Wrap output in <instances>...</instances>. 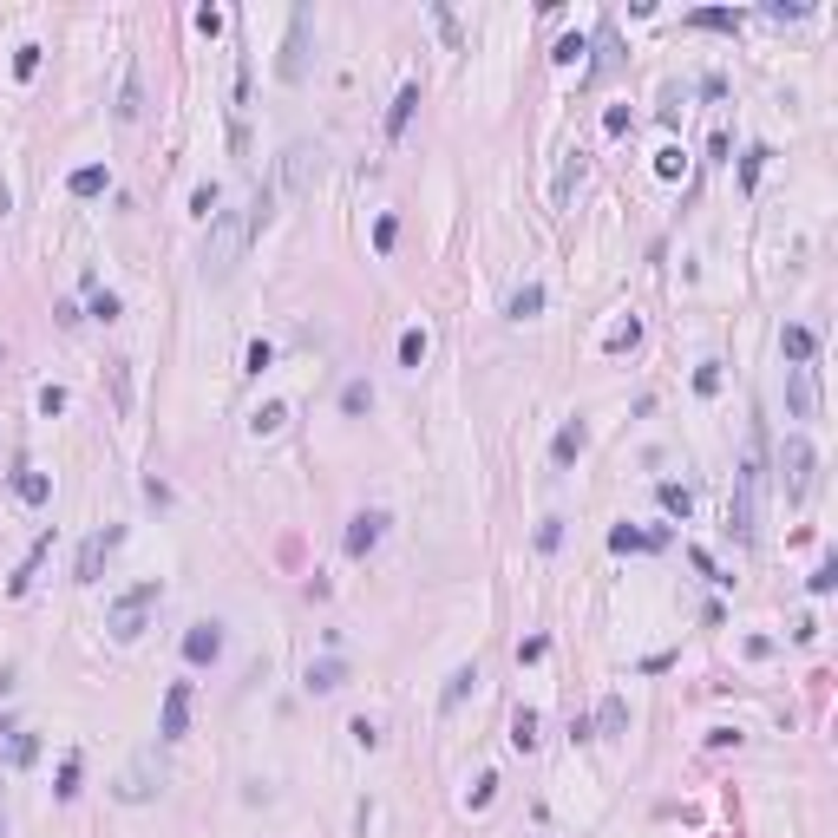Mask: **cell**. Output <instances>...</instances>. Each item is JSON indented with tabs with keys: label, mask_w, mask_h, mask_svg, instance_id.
I'll return each mask as SVG.
<instances>
[{
	"label": "cell",
	"mask_w": 838,
	"mask_h": 838,
	"mask_svg": "<svg viewBox=\"0 0 838 838\" xmlns=\"http://www.w3.org/2000/svg\"><path fill=\"white\" fill-rule=\"evenodd\" d=\"M249 236H256V216H249V204L210 216V243H204V275H210V282H230V275H236Z\"/></svg>",
	"instance_id": "obj_1"
},
{
	"label": "cell",
	"mask_w": 838,
	"mask_h": 838,
	"mask_svg": "<svg viewBox=\"0 0 838 838\" xmlns=\"http://www.w3.org/2000/svg\"><path fill=\"white\" fill-rule=\"evenodd\" d=\"M151 603H164V583L151 576V583H138V590H125L119 603H111V635H119V642H138V635H145V609Z\"/></svg>",
	"instance_id": "obj_2"
},
{
	"label": "cell",
	"mask_w": 838,
	"mask_h": 838,
	"mask_svg": "<svg viewBox=\"0 0 838 838\" xmlns=\"http://www.w3.org/2000/svg\"><path fill=\"white\" fill-rule=\"evenodd\" d=\"M779 471H786V491L793 498H813V485H819V452H813V439H805V433H786V445H779Z\"/></svg>",
	"instance_id": "obj_3"
},
{
	"label": "cell",
	"mask_w": 838,
	"mask_h": 838,
	"mask_svg": "<svg viewBox=\"0 0 838 838\" xmlns=\"http://www.w3.org/2000/svg\"><path fill=\"white\" fill-rule=\"evenodd\" d=\"M315 184H321V145L315 138H295V145L282 151V190L289 197H309Z\"/></svg>",
	"instance_id": "obj_4"
},
{
	"label": "cell",
	"mask_w": 838,
	"mask_h": 838,
	"mask_svg": "<svg viewBox=\"0 0 838 838\" xmlns=\"http://www.w3.org/2000/svg\"><path fill=\"white\" fill-rule=\"evenodd\" d=\"M309 33H315V14H309V7H295V14H289V40H282V60H275V72H282L289 86H295L301 72H309Z\"/></svg>",
	"instance_id": "obj_5"
},
{
	"label": "cell",
	"mask_w": 838,
	"mask_h": 838,
	"mask_svg": "<svg viewBox=\"0 0 838 838\" xmlns=\"http://www.w3.org/2000/svg\"><path fill=\"white\" fill-rule=\"evenodd\" d=\"M151 760H157V753H138V760L119 773V786H111V799H119V805H145V799H157V779H164V773H151Z\"/></svg>",
	"instance_id": "obj_6"
},
{
	"label": "cell",
	"mask_w": 838,
	"mask_h": 838,
	"mask_svg": "<svg viewBox=\"0 0 838 838\" xmlns=\"http://www.w3.org/2000/svg\"><path fill=\"white\" fill-rule=\"evenodd\" d=\"M119 544H125V530H119V524H105V530H92V538L79 544V570H72V576H79V583H99V570H105V557L119 550Z\"/></svg>",
	"instance_id": "obj_7"
},
{
	"label": "cell",
	"mask_w": 838,
	"mask_h": 838,
	"mask_svg": "<svg viewBox=\"0 0 838 838\" xmlns=\"http://www.w3.org/2000/svg\"><path fill=\"white\" fill-rule=\"evenodd\" d=\"M786 413L793 419H819V374L813 367H786Z\"/></svg>",
	"instance_id": "obj_8"
},
{
	"label": "cell",
	"mask_w": 838,
	"mask_h": 838,
	"mask_svg": "<svg viewBox=\"0 0 838 838\" xmlns=\"http://www.w3.org/2000/svg\"><path fill=\"white\" fill-rule=\"evenodd\" d=\"M190 728V681H171L164 688V714H157V740H184Z\"/></svg>",
	"instance_id": "obj_9"
},
{
	"label": "cell",
	"mask_w": 838,
	"mask_h": 838,
	"mask_svg": "<svg viewBox=\"0 0 838 838\" xmlns=\"http://www.w3.org/2000/svg\"><path fill=\"white\" fill-rule=\"evenodd\" d=\"M223 655V623H190L184 629V662L190 668H210Z\"/></svg>",
	"instance_id": "obj_10"
},
{
	"label": "cell",
	"mask_w": 838,
	"mask_h": 838,
	"mask_svg": "<svg viewBox=\"0 0 838 838\" xmlns=\"http://www.w3.org/2000/svg\"><path fill=\"white\" fill-rule=\"evenodd\" d=\"M380 538H386V511H354V518H348V538H341V544H348V557H367V550H374Z\"/></svg>",
	"instance_id": "obj_11"
},
{
	"label": "cell",
	"mask_w": 838,
	"mask_h": 838,
	"mask_svg": "<svg viewBox=\"0 0 838 838\" xmlns=\"http://www.w3.org/2000/svg\"><path fill=\"white\" fill-rule=\"evenodd\" d=\"M14 498H20V505H46L52 479H46V471H33V465H14Z\"/></svg>",
	"instance_id": "obj_12"
},
{
	"label": "cell",
	"mask_w": 838,
	"mask_h": 838,
	"mask_svg": "<svg viewBox=\"0 0 838 838\" xmlns=\"http://www.w3.org/2000/svg\"><path fill=\"white\" fill-rule=\"evenodd\" d=\"M505 315H511V321H530V315H544V282H518V289L505 295Z\"/></svg>",
	"instance_id": "obj_13"
},
{
	"label": "cell",
	"mask_w": 838,
	"mask_h": 838,
	"mask_svg": "<svg viewBox=\"0 0 838 838\" xmlns=\"http://www.w3.org/2000/svg\"><path fill=\"white\" fill-rule=\"evenodd\" d=\"M583 445H590V426H583V419H570V426L550 439V459H557V465H570V459H583Z\"/></svg>",
	"instance_id": "obj_14"
},
{
	"label": "cell",
	"mask_w": 838,
	"mask_h": 838,
	"mask_svg": "<svg viewBox=\"0 0 838 838\" xmlns=\"http://www.w3.org/2000/svg\"><path fill=\"white\" fill-rule=\"evenodd\" d=\"M596 734H603V740H616V734H629V701H623V694H609V701L596 708Z\"/></svg>",
	"instance_id": "obj_15"
},
{
	"label": "cell",
	"mask_w": 838,
	"mask_h": 838,
	"mask_svg": "<svg viewBox=\"0 0 838 838\" xmlns=\"http://www.w3.org/2000/svg\"><path fill=\"white\" fill-rule=\"evenodd\" d=\"M334 688H348V668L341 662H309V694H334Z\"/></svg>",
	"instance_id": "obj_16"
},
{
	"label": "cell",
	"mask_w": 838,
	"mask_h": 838,
	"mask_svg": "<svg viewBox=\"0 0 838 838\" xmlns=\"http://www.w3.org/2000/svg\"><path fill=\"white\" fill-rule=\"evenodd\" d=\"M813 348H819L813 328H786V334H779V354H786L793 367H805V360H813Z\"/></svg>",
	"instance_id": "obj_17"
},
{
	"label": "cell",
	"mask_w": 838,
	"mask_h": 838,
	"mask_svg": "<svg viewBox=\"0 0 838 838\" xmlns=\"http://www.w3.org/2000/svg\"><path fill=\"white\" fill-rule=\"evenodd\" d=\"M138 111H145V79H138V66H125V86H119V119L131 125Z\"/></svg>",
	"instance_id": "obj_18"
},
{
	"label": "cell",
	"mask_w": 838,
	"mask_h": 838,
	"mask_svg": "<svg viewBox=\"0 0 838 838\" xmlns=\"http://www.w3.org/2000/svg\"><path fill=\"white\" fill-rule=\"evenodd\" d=\"M105 184H111V177H105V164H79V171L66 177V190H72V197H99Z\"/></svg>",
	"instance_id": "obj_19"
},
{
	"label": "cell",
	"mask_w": 838,
	"mask_h": 838,
	"mask_svg": "<svg viewBox=\"0 0 838 838\" xmlns=\"http://www.w3.org/2000/svg\"><path fill=\"white\" fill-rule=\"evenodd\" d=\"M471 688H479V668H471V662H465V668H459V675H452V681H445V694H439V708H445V714H452V708L465 701V694H471Z\"/></svg>",
	"instance_id": "obj_20"
},
{
	"label": "cell",
	"mask_w": 838,
	"mask_h": 838,
	"mask_svg": "<svg viewBox=\"0 0 838 838\" xmlns=\"http://www.w3.org/2000/svg\"><path fill=\"white\" fill-rule=\"evenodd\" d=\"M413 105H419V86H400V99H394V111H386V138H400V131H406V119H413Z\"/></svg>",
	"instance_id": "obj_21"
},
{
	"label": "cell",
	"mask_w": 838,
	"mask_h": 838,
	"mask_svg": "<svg viewBox=\"0 0 838 838\" xmlns=\"http://www.w3.org/2000/svg\"><path fill=\"white\" fill-rule=\"evenodd\" d=\"M367 406H374V386H367V380H348V386H341V413H348V419H360Z\"/></svg>",
	"instance_id": "obj_22"
},
{
	"label": "cell",
	"mask_w": 838,
	"mask_h": 838,
	"mask_svg": "<svg viewBox=\"0 0 838 838\" xmlns=\"http://www.w3.org/2000/svg\"><path fill=\"white\" fill-rule=\"evenodd\" d=\"M511 747H518V753L538 747V714H530V708H518V720H511Z\"/></svg>",
	"instance_id": "obj_23"
},
{
	"label": "cell",
	"mask_w": 838,
	"mask_h": 838,
	"mask_svg": "<svg viewBox=\"0 0 838 838\" xmlns=\"http://www.w3.org/2000/svg\"><path fill=\"white\" fill-rule=\"evenodd\" d=\"M688 26H720V33H734L740 14L734 7H701V14H688Z\"/></svg>",
	"instance_id": "obj_24"
},
{
	"label": "cell",
	"mask_w": 838,
	"mask_h": 838,
	"mask_svg": "<svg viewBox=\"0 0 838 838\" xmlns=\"http://www.w3.org/2000/svg\"><path fill=\"white\" fill-rule=\"evenodd\" d=\"M426 360V328H406L400 334V367H419Z\"/></svg>",
	"instance_id": "obj_25"
},
{
	"label": "cell",
	"mask_w": 838,
	"mask_h": 838,
	"mask_svg": "<svg viewBox=\"0 0 838 838\" xmlns=\"http://www.w3.org/2000/svg\"><path fill=\"white\" fill-rule=\"evenodd\" d=\"M662 511H668V518H688V511H694V491H688V485H662Z\"/></svg>",
	"instance_id": "obj_26"
},
{
	"label": "cell",
	"mask_w": 838,
	"mask_h": 838,
	"mask_svg": "<svg viewBox=\"0 0 838 838\" xmlns=\"http://www.w3.org/2000/svg\"><path fill=\"white\" fill-rule=\"evenodd\" d=\"M282 419H289V406H282V400H269V406H256V419H249V426H256V433H275Z\"/></svg>",
	"instance_id": "obj_27"
},
{
	"label": "cell",
	"mask_w": 838,
	"mask_h": 838,
	"mask_svg": "<svg viewBox=\"0 0 838 838\" xmlns=\"http://www.w3.org/2000/svg\"><path fill=\"white\" fill-rule=\"evenodd\" d=\"M92 289V321H111V315H119V295H111V289H99V282H86Z\"/></svg>",
	"instance_id": "obj_28"
},
{
	"label": "cell",
	"mask_w": 838,
	"mask_h": 838,
	"mask_svg": "<svg viewBox=\"0 0 838 838\" xmlns=\"http://www.w3.org/2000/svg\"><path fill=\"white\" fill-rule=\"evenodd\" d=\"M216 204H223V190H216V184H197V197H190V210H197V216L210 223V216H216Z\"/></svg>",
	"instance_id": "obj_29"
},
{
	"label": "cell",
	"mask_w": 838,
	"mask_h": 838,
	"mask_svg": "<svg viewBox=\"0 0 838 838\" xmlns=\"http://www.w3.org/2000/svg\"><path fill=\"white\" fill-rule=\"evenodd\" d=\"M60 799H72L79 793V753H66V767H60V786H52Z\"/></svg>",
	"instance_id": "obj_30"
},
{
	"label": "cell",
	"mask_w": 838,
	"mask_h": 838,
	"mask_svg": "<svg viewBox=\"0 0 838 838\" xmlns=\"http://www.w3.org/2000/svg\"><path fill=\"white\" fill-rule=\"evenodd\" d=\"M269 360H275V348H269V341H249V354H243V367H249V374H262Z\"/></svg>",
	"instance_id": "obj_31"
},
{
	"label": "cell",
	"mask_w": 838,
	"mask_h": 838,
	"mask_svg": "<svg viewBox=\"0 0 838 838\" xmlns=\"http://www.w3.org/2000/svg\"><path fill=\"white\" fill-rule=\"evenodd\" d=\"M557 544H564V518H544L538 524V550H557Z\"/></svg>",
	"instance_id": "obj_32"
},
{
	"label": "cell",
	"mask_w": 838,
	"mask_h": 838,
	"mask_svg": "<svg viewBox=\"0 0 838 838\" xmlns=\"http://www.w3.org/2000/svg\"><path fill=\"white\" fill-rule=\"evenodd\" d=\"M7 753H14V767H26V760L40 753V740H33V734H14V740H7Z\"/></svg>",
	"instance_id": "obj_33"
},
{
	"label": "cell",
	"mask_w": 838,
	"mask_h": 838,
	"mask_svg": "<svg viewBox=\"0 0 838 838\" xmlns=\"http://www.w3.org/2000/svg\"><path fill=\"white\" fill-rule=\"evenodd\" d=\"M805 583H813V596H825V590H832V583H838V564H832V557H825V564H819L813 576H805Z\"/></svg>",
	"instance_id": "obj_34"
},
{
	"label": "cell",
	"mask_w": 838,
	"mask_h": 838,
	"mask_svg": "<svg viewBox=\"0 0 838 838\" xmlns=\"http://www.w3.org/2000/svg\"><path fill=\"white\" fill-rule=\"evenodd\" d=\"M14 72L33 79V72H40V46H20V52H14Z\"/></svg>",
	"instance_id": "obj_35"
},
{
	"label": "cell",
	"mask_w": 838,
	"mask_h": 838,
	"mask_svg": "<svg viewBox=\"0 0 838 838\" xmlns=\"http://www.w3.org/2000/svg\"><path fill=\"white\" fill-rule=\"evenodd\" d=\"M760 164H767V151L753 145V151H747V164H740V184H760Z\"/></svg>",
	"instance_id": "obj_36"
},
{
	"label": "cell",
	"mask_w": 838,
	"mask_h": 838,
	"mask_svg": "<svg viewBox=\"0 0 838 838\" xmlns=\"http://www.w3.org/2000/svg\"><path fill=\"white\" fill-rule=\"evenodd\" d=\"M550 655V642L544 635H530V642H518V662H544Z\"/></svg>",
	"instance_id": "obj_37"
},
{
	"label": "cell",
	"mask_w": 838,
	"mask_h": 838,
	"mask_svg": "<svg viewBox=\"0 0 838 838\" xmlns=\"http://www.w3.org/2000/svg\"><path fill=\"white\" fill-rule=\"evenodd\" d=\"M714 386H720V367H714V360H708V367L694 374V394H714Z\"/></svg>",
	"instance_id": "obj_38"
},
{
	"label": "cell",
	"mask_w": 838,
	"mask_h": 838,
	"mask_svg": "<svg viewBox=\"0 0 838 838\" xmlns=\"http://www.w3.org/2000/svg\"><path fill=\"white\" fill-rule=\"evenodd\" d=\"M360 747H380V728H374V720H354V728H348Z\"/></svg>",
	"instance_id": "obj_39"
},
{
	"label": "cell",
	"mask_w": 838,
	"mask_h": 838,
	"mask_svg": "<svg viewBox=\"0 0 838 838\" xmlns=\"http://www.w3.org/2000/svg\"><path fill=\"white\" fill-rule=\"evenodd\" d=\"M14 734H20V728H14V720H7V714H0V747H7Z\"/></svg>",
	"instance_id": "obj_40"
},
{
	"label": "cell",
	"mask_w": 838,
	"mask_h": 838,
	"mask_svg": "<svg viewBox=\"0 0 838 838\" xmlns=\"http://www.w3.org/2000/svg\"><path fill=\"white\" fill-rule=\"evenodd\" d=\"M0 838H7V813H0Z\"/></svg>",
	"instance_id": "obj_41"
}]
</instances>
